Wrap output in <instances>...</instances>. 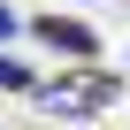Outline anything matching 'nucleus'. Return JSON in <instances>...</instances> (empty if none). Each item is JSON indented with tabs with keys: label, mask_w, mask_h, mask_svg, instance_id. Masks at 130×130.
I'll use <instances>...</instances> for the list:
<instances>
[{
	"label": "nucleus",
	"mask_w": 130,
	"mask_h": 130,
	"mask_svg": "<svg viewBox=\"0 0 130 130\" xmlns=\"http://www.w3.org/2000/svg\"><path fill=\"white\" fill-rule=\"evenodd\" d=\"M107 100H115L107 77H69V84H54V107H77V115H84V107H107Z\"/></svg>",
	"instance_id": "f257e3e1"
},
{
	"label": "nucleus",
	"mask_w": 130,
	"mask_h": 130,
	"mask_svg": "<svg viewBox=\"0 0 130 130\" xmlns=\"http://www.w3.org/2000/svg\"><path fill=\"white\" fill-rule=\"evenodd\" d=\"M38 38H46V46H61V54H92V46H100L77 15H46V23H38Z\"/></svg>",
	"instance_id": "f03ea898"
},
{
	"label": "nucleus",
	"mask_w": 130,
	"mask_h": 130,
	"mask_svg": "<svg viewBox=\"0 0 130 130\" xmlns=\"http://www.w3.org/2000/svg\"><path fill=\"white\" fill-rule=\"evenodd\" d=\"M0 92H31V69H23V61H8V54H0Z\"/></svg>",
	"instance_id": "7ed1b4c3"
},
{
	"label": "nucleus",
	"mask_w": 130,
	"mask_h": 130,
	"mask_svg": "<svg viewBox=\"0 0 130 130\" xmlns=\"http://www.w3.org/2000/svg\"><path fill=\"white\" fill-rule=\"evenodd\" d=\"M8 31H15V15H8V8H0V38H8Z\"/></svg>",
	"instance_id": "20e7f679"
}]
</instances>
